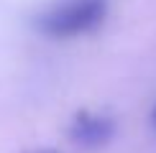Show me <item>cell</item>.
Returning a JSON list of instances; mask_svg holds the SVG:
<instances>
[{"label":"cell","instance_id":"obj_1","mask_svg":"<svg viewBox=\"0 0 156 153\" xmlns=\"http://www.w3.org/2000/svg\"><path fill=\"white\" fill-rule=\"evenodd\" d=\"M105 13H108L105 0H69V3H62L56 8L41 13L36 18V25L49 36L67 38L97 28L105 18Z\"/></svg>","mask_w":156,"mask_h":153},{"label":"cell","instance_id":"obj_2","mask_svg":"<svg viewBox=\"0 0 156 153\" xmlns=\"http://www.w3.org/2000/svg\"><path fill=\"white\" fill-rule=\"evenodd\" d=\"M113 135H115V123L108 115L82 110L69 123V138L80 148H102L105 143L113 140Z\"/></svg>","mask_w":156,"mask_h":153},{"label":"cell","instance_id":"obj_3","mask_svg":"<svg viewBox=\"0 0 156 153\" xmlns=\"http://www.w3.org/2000/svg\"><path fill=\"white\" fill-rule=\"evenodd\" d=\"M28 153H59V151H54V148H38V151H28Z\"/></svg>","mask_w":156,"mask_h":153},{"label":"cell","instance_id":"obj_4","mask_svg":"<svg viewBox=\"0 0 156 153\" xmlns=\"http://www.w3.org/2000/svg\"><path fill=\"white\" fill-rule=\"evenodd\" d=\"M151 125L156 127V105H154V110H151Z\"/></svg>","mask_w":156,"mask_h":153}]
</instances>
